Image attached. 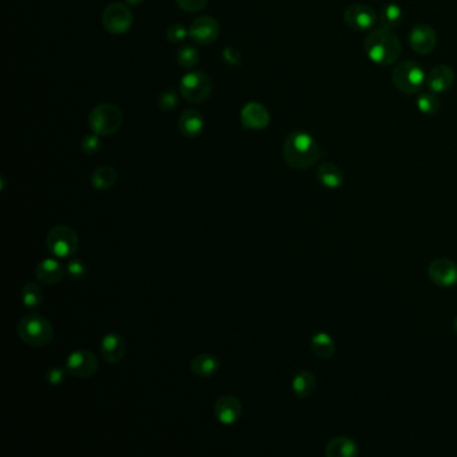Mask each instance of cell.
Listing matches in <instances>:
<instances>
[{
	"label": "cell",
	"mask_w": 457,
	"mask_h": 457,
	"mask_svg": "<svg viewBox=\"0 0 457 457\" xmlns=\"http://www.w3.org/2000/svg\"><path fill=\"white\" fill-rule=\"evenodd\" d=\"M142 1L144 0H126V3L130 6H140V4H142Z\"/></svg>",
	"instance_id": "8d00e7d4"
},
{
	"label": "cell",
	"mask_w": 457,
	"mask_h": 457,
	"mask_svg": "<svg viewBox=\"0 0 457 457\" xmlns=\"http://www.w3.org/2000/svg\"><path fill=\"white\" fill-rule=\"evenodd\" d=\"M99 353L108 363L121 362L126 353V342L123 336L118 333H109L104 336L99 345Z\"/></svg>",
	"instance_id": "2e32d148"
},
{
	"label": "cell",
	"mask_w": 457,
	"mask_h": 457,
	"mask_svg": "<svg viewBox=\"0 0 457 457\" xmlns=\"http://www.w3.org/2000/svg\"><path fill=\"white\" fill-rule=\"evenodd\" d=\"M68 374L77 378H89L98 370V361L90 350L78 349L71 351L66 358Z\"/></svg>",
	"instance_id": "9c48e42d"
},
{
	"label": "cell",
	"mask_w": 457,
	"mask_h": 457,
	"mask_svg": "<svg viewBox=\"0 0 457 457\" xmlns=\"http://www.w3.org/2000/svg\"><path fill=\"white\" fill-rule=\"evenodd\" d=\"M118 178L117 171L110 165L98 166L92 176V185L97 190H108L111 188Z\"/></svg>",
	"instance_id": "cb8c5ba5"
},
{
	"label": "cell",
	"mask_w": 457,
	"mask_h": 457,
	"mask_svg": "<svg viewBox=\"0 0 457 457\" xmlns=\"http://www.w3.org/2000/svg\"><path fill=\"white\" fill-rule=\"evenodd\" d=\"M65 269L59 263L58 257H44L35 267L37 279L46 286H55L62 281Z\"/></svg>",
	"instance_id": "e0dca14e"
},
{
	"label": "cell",
	"mask_w": 457,
	"mask_h": 457,
	"mask_svg": "<svg viewBox=\"0 0 457 457\" xmlns=\"http://www.w3.org/2000/svg\"><path fill=\"white\" fill-rule=\"evenodd\" d=\"M425 81H427L425 71L413 61L401 62L400 65L393 68L391 73L393 85L403 95H416L421 90Z\"/></svg>",
	"instance_id": "5b68a950"
},
{
	"label": "cell",
	"mask_w": 457,
	"mask_h": 457,
	"mask_svg": "<svg viewBox=\"0 0 457 457\" xmlns=\"http://www.w3.org/2000/svg\"><path fill=\"white\" fill-rule=\"evenodd\" d=\"M176 3L185 13H199L208 4V0H176Z\"/></svg>",
	"instance_id": "836d02e7"
},
{
	"label": "cell",
	"mask_w": 457,
	"mask_h": 457,
	"mask_svg": "<svg viewBox=\"0 0 457 457\" xmlns=\"http://www.w3.org/2000/svg\"><path fill=\"white\" fill-rule=\"evenodd\" d=\"M187 37H189V30L180 23H173L166 30V39L171 43H181L187 39Z\"/></svg>",
	"instance_id": "1f68e13d"
},
{
	"label": "cell",
	"mask_w": 457,
	"mask_h": 457,
	"mask_svg": "<svg viewBox=\"0 0 457 457\" xmlns=\"http://www.w3.org/2000/svg\"><path fill=\"white\" fill-rule=\"evenodd\" d=\"M189 367H190L192 374H195L199 378H209V377L215 376L216 373L219 372L220 361L214 354L202 353V354L196 355L190 361Z\"/></svg>",
	"instance_id": "d6986e66"
},
{
	"label": "cell",
	"mask_w": 457,
	"mask_h": 457,
	"mask_svg": "<svg viewBox=\"0 0 457 457\" xmlns=\"http://www.w3.org/2000/svg\"><path fill=\"white\" fill-rule=\"evenodd\" d=\"M157 105H159V109L165 113L175 110L178 105V95L176 93L175 89H172V87L164 89L162 95L159 97Z\"/></svg>",
	"instance_id": "f546056e"
},
{
	"label": "cell",
	"mask_w": 457,
	"mask_h": 457,
	"mask_svg": "<svg viewBox=\"0 0 457 457\" xmlns=\"http://www.w3.org/2000/svg\"><path fill=\"white\" fill-rule=\"evenodd\" d=\"M291 388L296 397L307 398L315 391L317 378L309 370H302L294 377Z\"/></svg>",
	"instance_id": "603a6c76"
},
{
	"label": "cell",
	"mask_w": 457,
	"mask_h": 457,
	"mask_svg": "<svg viewBox=\"0 0 457 457\" xmlns=\"http://www.w3.org/2000/svg\"><path fill=\"white\" fill-rule=\"evenodd\" d=\"M65 271H66V275H68L70 279L80 281L82 278H85V275L87 272V269H86L85 263L82 260H80V259H71L68 264H66Z\"/></svg>",
	"instance_id": "4dcf8cb0"
},
{
	"label": "cell",
	"mask_w": 457,
	"mask_h": 457,
	"mask_svg": "<svg viewBox=\"0 0 457 457\" xmlns=\"http://www.w3.org/2000/svg\"><path fill=\"white\" fill-rule=\"evenodd\" d=\"M363 49L367 58L379 66H389L401 55V42L388 28H377L370 31L365 41Z\"/></svg>",
	"instance_id": "7a4b0ae2"
},
{
	"label": "cell",
	"mask_w": 457,
	"mask_h": 457,
	"mask_svg": "<svg viewBox=\"0 0 457 457\" xmlns=\"http://www.w3.org/2000/svg\"><path fill=\"white\" fill-rule=\"evenodd\" d=\"M324 453L329 457H353L358 453V446L349 437L341 436L327 443Z\"/></svg>",
	"instance_id": "7402d4cb"
},
{
	"label": "cell",
	"mask_w": 457,
	"mask_h": 457,
	"mask_svg": "<svg viewBox=\"0 0 457 457\" xmlns=\"http://www.w3.org/2000/svg\"><path fill=\"white\" fill-rule=\"evenodd\" d=\"M81 148L86 154H95L101 149V140L98 135H87L82 138Z\"/></svg>",
	"instance_id": "d6a6232c"
},
{
	"label": "cell",
	"mask_w": 457,
	"mask_h": 457,
	"mask_svg": "<svg viewBox=\"0 0 457 457\" xmlns=\"http://www.w3.org/2000/svg\"><path fill=\"white\" fill-rule=\"evenodd\" d=\"M283 157L293 169L305 171L314 166L321 159V149L312 135L302 130H295L284 140Z\"/></svg>",
	"instance_id": "6da1fadb"
},
{
	"label": "cell",
	"mask_w": 457,
	"mask_h": 457,
	"mask_svg": "<svg viewBox=\"0 0 457 457\" xmlns=\"http://www.w3.org/2000/svg\"><path fill=\"white\" fill-rule=\"evenodd\" d=\"M311 350L318 358L329 360L336 351V343L327 333H318L311 339Z\"/></svg>",
	"instance_id": "d4e9b609"
},
{
	"label": "cell",
	"mask_w": 457,
	"mask_h": 457,
	"mask_svg": "<svg viewBox=\"0 0 457 457\" xmlns=\"http://www.w3.org/2000/svg\"><path fill=\"white\" fill-rule=\"evenodd\" d=\"M80 239L74 229L65 224L55 226L46 236V247L58 259H68L78 251Z\"/></svg>",
	"instance_id": "8992f818"
},
{
	"label": "cell",
	"mask_w": 457,
	"mask_h": 457,
	"mask_svg": "<svg viewBox=\"0 0 457 457\" xmlns=\"http://www.w3.org/2000/svg\"><path fill=\"white\" fill-rule=\"evenodd\" d=\"M66 373L68 369H62V367H51L47 374H46V381L51 385V386H58L61 385L65 379H66Z\"/></svg>",
	"instance_id": "e575fe53"
},
{
	"label": "cell",
	"mask_w": 457,
	"mask_h": 457,
	"mask_svg": "<svg viewBox=\"0 0 457 457\" xmlns=\"http://www.w3.org/2000/svg\"><path fill=\"white\" fill-rule=\"evenodd\" d=\"M223 59L231 65V66H236L240 63L242 61V54L240 51L236 49V47H232V46H228L223 50Z\"/></svg>",
	"instance_id": "d590c367"
},
{
	"label": "cell",
	"mask_w": 457,
	"mask_h": 457,
	"mask_svg": "<svg viewBox=\"0 0 457 457\" xmlns=\"http://www.w3.org/2000/svg\"><path fill=\"white\" fill-rule=\"evenodd\" d=\"M220 26L215 18L202 15L196 18L189 28V37L197 44L208 46L212 44L219 38Z\"/></svg>",
	"instance_id": "8fae6325"
},
{
	"label": "cell",
	"mask_w": 457,
	"mask_h": 457,
	"mask_svg": "<svg viewBox=\"0 0 457 457\" xmlns=\"http://www.w3.org/2000/svg\"><path fill=\"white\" fill-rule=\"evenodd\" d=\"M345 23L354 31H367L377 23V13L370 6L354 3L345 10Z\"/></svg>",
	"instance_id": "30bf717a"
},
{
	"label": "cell",
	"mask_w": 457,
	"mask_h": 457,
	"mask_svg": "<svg viewBox=\"0 0 457 457\" xmlns=\"http://www.w3.org/2000/svg\"><path fill=\"white\" fill-rule=\"evenodd\" d=\"M122 122L121 109L113 104L97 105L89 114L90 129L99 137L114 135L121 128Z\"/></svg>",
	"instance_id": "277c9868"
},
{
	"label": "cell",
	"mask_w": 457,
	"mask_h": 457,
	"mask_svg": "<svg viewBox=\"0 0 457 457\" xmlns=\"http://www.w3.org/2000/svg\"><path fill=\"white\" fill-rule=\"evenodd\" d=\"M18 336L22 342L32 348H43L54 338V327L41 314H28L19 319L16 326Z\"/></svg>",
	"instance_id": "3957f363"
},
{
	"label": "cell",
	"mask_w": 457,
	"mask_h": 457,
	"mask_svg": "<svg viewBox=\"0 0 457 457\" xmlns=\"http://www.w3.org/2000/svg\"><path fill=\"white\" fill-rule=\"evenodd\" d=\"M409 44L417 54H429L437 44L436 31L424 23L416 25L409 34Z\"/></svg>",
	"instance_id": "4fadbf2b"
},
{
	"label": "cell",
	"mask_w": 457,
	"mask_h": 457,
	"mask_svg": "<svg viewBox=\"0 0 457 457\" xmlns=\"http://www.w3.org/2000/svg\"><path fill=\"white\" fill-rule=\"evenodd\" d=\"M379 22L381 26L388 30H394L398 28L403 22V10L400 6L397 4H386L381 13H379Z\"/></svg>",
	"instance_id": "4316f807"
},
{
	"label": "cell",
	"mask_w": 457,
	"mask_h": 457,
	"mask_svg": "<svg viewBox=\"0 0 457 457\" xmlns=\"http://www.w3.org/2000/svg\"><path fill=\"white\" fill-rule=\"evenodd\" d=\"M455 73L449 66L439 65L430 70L427 77V85L433 93H444L453 86Z\"/></svg>",
	"instance_id": "ac0fdd59"
},
{
	"label": "cell",
	"mask_w": 457,
	"mask_h": 457,
	"mask_svg": "<svg viewBox=\"0 0 457 457\" xmlns=\"http://www.w3.org/2000/svg\"><path fill=\"white\" fill-rule=\"evenodd\" d=\"M317 177L326 188L336 189L343 184V173L341 168L333 162L321 164L317 169Z\"/></svg>",
	"instance_id": "44dd1931"
},
{
	"label": "cell",
	"mask_w": 457,
	"mask_h": 457,
	"mask_svg": "<svg viewBox=\"0 0 457 457\" xmlns=\"http://www.w3.org/2000/svg\"><path fill=\"white\" fill-rule=\"evenodd\" d=\"M240 120L245 129L263 130L269 125V110L257 102H250L242 109Z\"/></svg>",
	"instance_id": "9a60e30c"
},
{
	"label": "cell",
	"mask_w": 457,
	"mask_h": 457,
	"mask_svg": "<svg viewBox=\"0 0 457 457\" xmlns=\"http://www.w3.org/2000/svg\"><path fill=\"white\" fill-rule=\"evenodd\" d=\"M417 109L424 114H434L440 109V101L436 95L425 93L421 95L416 101Z\"/></svg>",
	"instance_id": "f1b7e54d"
},
{
	"label": "cell",
	"mask_w": 457,
	"mask_h": 457,
	"mask_svg": "<svg viewBox=\"0 0 457 457\" xmlns=\"http://www.w3.org/2000/svg\"><path fill=\"white\" fill-rule=\"evenodd\" d=\"M428 274L432 282L440 287H452L457 283V266L449 259H436L430 263Z\"/></svg>",
	"instance_id": "5bb4252c"
},
{
	"label": "cell",
	"mask_w": 457,
	"mask_h": 457,
	"mask_svg": "<svg viewBox=\"0 0 457 457\" xmlns=\"http://www.w3.org/2000/svg\"><path fill=\"white\" fill-rule=\"evenodd\" d=\"M453 327H455V331L457 333V317L455 318V322H453Z\"/></svg>",
	"instance_id": "74e56055"
},
{
	"label": "cell",
	"mask_w": 457,
	"mask_h": 457,
	"mask_svg": "<svg viewBox=\"0 0 457 457\" xmlns=\"http://www.w3.org/2000/svg\"><path fill=\"white\" fill-rule=\"evenodd\" d=\"M20 298H22V303L26 309H38L43 302L44 293L39 284L32 282L26 283L22 288Z\"/></svg>",
	"instance_id": "484cf974"
},
{
	"label": "cell",
	"mask_w": 457,
	"mask_h": 457,
	"mask_svg": "<svg viewBox=\"0 0 457 457\" xmlns=\"http://www.w3.org/2000/svg\"><path fill=\"white\" fill-rule=\"evenodd\" d=\"M200 61L199 51L192 46H183L177 51V62L181 68H193L197 66Z\"/></svg>",
	"instance_id": "83f0119b"
},
{
	"label": "cell",
	"mask_w": 457,
	"mask_h": 457,
	"mask_svg": "<svg viewBox=\"0 0 457 457\" xmlns=\"http://www.w3.org/2000/svg\"><path fill=\"white\" fill-rule=\"evenodd\" d=\"M178 129L181 135L188 138H195L200 135L204 129V118L200 111L195 109H188L183 111L178 120Z\"/></svg>",
	"instance_id": "ffe728a7"
},
{
	"label": "cell",
	"mask_w": 457,
	"mask_h": 457,
	"mask_svg": "<svg viewBox=\"0 0 457 457\" xmlns=\"http://www.w3.org/2000/svg\"><path fill=\"white\" fill-rule=\"evenodd\" d=\"M102 25L113 35H123L133 25V15L122 3H111L102 13Z\"/></svg>",
	"instance_id": "ba28073f"
},
{
	"label": "cell",
	"mask_w": 457,
	"mask_h": 457,
	"mask_svg": "<svg viewBox=\"0 0 457 457\" xmlns=\"http://www.w3.org/2000/svg\"><path fill=\"white\" fill-rule=\"evenodd\" d=\"M180 93L193 104H200L212 93V81L204 71H190L180 81Z\"/></svg>",
	"instance_id": "52a82bcc"
},
{
	"label": "cell",
	"mask_w": 457,
	"mask_h": 457,
	"mask_svg": "<svg viewBox=\"0 0 457 457\" xmlns=\"http://www.w3.org/2000/svg\"><path fill=\"white\" fill-rule=\"evenodd\" d=\"M214 413H215L216 420L221 425L231 427L240 420L243 405L236 396L223 394L216 400Z\"/></svg>",
	"instance_id": "7c38bea8"
}]
</instances>
